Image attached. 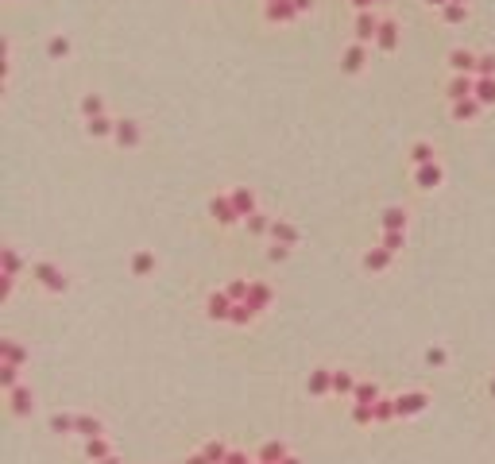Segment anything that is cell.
<instances>
[{
	"label": "cell",
	"mask_w": 495,
	"mask_h": 464,
	"mask_svg": "<svg viewBox=\"0 0 495 464\" xmlns=\"http://www.w3.org/2000/svg\"><path fill=\"white\" fill-rule=\"evenodd\" d=\"M0 263H4V275H23V256H20V248H0Z\"/></svg>",
	"instance_id": "cell-36"
},
{
	"label": "cell",
	"mask_w": 495,
	"mask_h": 464,
	"mask_svg": "<svg viewBox=\"0 0 495 464\" xmlns=\"http://www.w3.org/2000/svg\"><path fill=\"white\" fill-rule=\"evenodd\" d=\"M352 4V12H368V8H376V0H349Z\"/></svg>",
	"instance_id": "cell-50"
},
{
	"label": "cell",
	"mask_w": 495,
	"mask_h": 464,
	"mask_svg": "<svg viewBox=\"0 0 495 464\" xmlns=\"http://www.w3.org/2000/svg\"><path fill=\"white\" fill-rule=\"evenodd\" d=\"M387 4H391V0H376V8H387Z\"/></svg>",
	"instance_id": "cell-55"
},
{
	"label": "cell",
	"mask_w": 495,
	"mask_h": 464,
	"mask_svg": "<svg viewBox=\"0 0 495 464\" xmlns=\"http://www.w3.org/2000/svg\"><path fill=\"white\" fill-rule=\"evenodd\" d=\"M445 97H449V105H453V101H465V97H476V74H453V78L445 81Z\"/></svg>",
	"instance_id": "cell-19"
},
{
	"label": "cell",
	"mask_w": 495,
	"mask_h": 464,
	"mask_svg": "<svg viewBox=\"0 0 495 464\" xmlns=\"http://www.w3.org/2000/svg\"><path fill=\"white\" fill-rule=\"evenodd\" d=\"M263 4H267V0H263Z\"/></svg>",
	"instance_id": "cell-58"
},
{
	"label": "cell",
	"mask_w": 495,
	"mask_h": 464,
	"mask_svg": "<svg viewBox=\"0 0 495 464\" xmlns=\"http://www.w3.org/2000/svg\"><path fill=\"white\" fill-rule=\"evenodd\" d=\"M78 437H81V441H89V437H105V422H101L97 414L78 410Z\"/></svg>",
	"instance_id": "cell-29"
},
{
	"label": "cell",
	"mask_w": 495,
	"mask_h": 464,
	"mask_svg": "<svg viewBox=\"0 0 495 464\" xmlns=\"http://www.w3.org/2000/svg\"><path fill=\"white\" fill-rule=\"evenodd\" d=\"M368 62H371V47L368 43H356V39L344 43V50H340V74L360 78V74L368 70Z\"/></svg>",
	"instance_id": "cell-2"
},
{
	"label": "cell",
	"mask_w": 495,
	"mask_h": 464,
	"mask_svg": "<svg viewBox=\"0 0 495 464\" xmlns=\"http://www.w3.org/2000/svg\"><path fill=\"white\" fill-rule=\"evenodd\" d=\"M398 403V418H418V414H426L429 410V391H422V387H414V391H402V395H395Z\"/></svg>",
	"instance_id": "cell-10"
},
{
	"label": "cell",
	"mask_w": 495,
	"mask_h": 464,
	"mask_svg": "<svg viewBox=\"0 0 495 464\" xmlns=\"http://www.w3.org/2000/svg\"><path fill=\"white\" fill-rule=\"evenodd\" d=\"M70 50H74V43H70L66 35H50V39H47V59L50 62H66Z\"/></svg>",
	"instance_id": "cell-37"
},
{
	"label": "cell",
	"mask_w": 495,
	"mask_h": 464,
	"mask_svg": "<svg viewBox=\"0 0 495 464\" xmlns=\"http://www.w3.org/2000/svg\"><path fill=\"white\" fill-rule=\"evenodd\" d=\"M306 391L313 399H333V367H325V364L313 367L310 379H306Z\"/></svg>",
	"instance_id": "cell-15"
},
{
	"label": "cell",
	"mask_w": 495,
	"mask_h": 464,
	"mask_svg": "<svg viewBox=\"0 0 495 464\" xmlns=\"http://www.w3.org/2000/svg\"><path fill=\"white\" fill-rule=\"evenodd\" d=\"M267 244H271V240H267ZM291 256H294V248H287V244H271L267 248V259H271V263H287Z\"/></svg>",
	"instance_id": "cell-45"
},
{
	"label": "cell",
	"mask_w": 495,
	"mask_h": 464,
	"mask_svg": "<svg viewBox=\"0 0 495 464\" xmlns=\"http://www.w3.org/2000/svg\"><path fill=\"white\" fill-rule=\"evenodd\" d=\"M275 287L271 283H263V279H252V287H248V298H244V302H252L255 310H260V314H267V310L275 306Z\"/></svg>",
	"instance_id": "cell-18"
},
{
	"label": "cell",
	"mask_w": 495,
	"mask_h": 464,
	"mask_svg": "<svg viewBox=\"0 0 495 464\" xmlns=\"http://www.w3.org/2000/svg\"><path fill=\"white\" fill-rule=\"evenodd\" d=\"M349 418H352V425H360V430L376 425V410H371L368 403H349Z\"/></svg>",
	"instance_id": "cell-39"
},
{
	"label": "cell",
	"mask_w": 495,
	"mask_h": 464,
	"mask_svg": "<svg viewBox=\"0 0 495 464\" xmlns=\"http://www.w3.org/2000/svg\"><path fill=\"white\" fill-rule=\"evenodd\" d=\"M376 244H383L387 248V252H402V248H407V232H398V228H379V240Z\"/></svg>",
	"instance_id": "cell-40"
},
{
	"label": "cell",
	"mask_w": 495,
	"mask_h": 464,
	"mask_svg": "<svg viewBox=\"0 0 495 464\" xmlns=\"http://www.w3.org/2000/svg\"><path fill=\"white\" fill-rule=\"evenodd\" d=\"M202 453L209 456V461H213V464H224V456L233 453V445L224 441V437H209V441L202 445Z\"/></svg>",
	"instance_id": "cell-38"
},
{
	"label": "cell",
	"mask_w": 495,
	"mask_h": 464,
	"mask_svg": "<svg viewBox=\"0 0 495 464\" xmlns=\"http://www.w3.org/2000/svg\"><path fill=\"white\" fill-rule=\"evenodd\" d=\"M28 275L31 283L39 290H47V294H66L74 283H70V271L66 267H59L55 259H35V263H28Z\"/></svg>",
	"instance_id": "cell-1"
},
{
	"label": "cell",
	"mask_w": 495,
	"mask_h": 464,
	"mask_svg": "<svg viewBox=\"0 0 495 464\" xmlns=\"http://www.w3.org/2000/svg\"><path fill=\"white\" fill-rule=\"evenodd\" d=\"M128 271H132V279H151L159 271V259L151 248H136L132 252V259H128Z\"/></svg>",
	"instance_id": "cell-14"
},
{
	"label": "cell",
	"mask_w": 495,
	"mask_h": 464,
	"mask_svg": "<svg viewBox=\"0 0 495 464\" xmlns=\"http://www.w3.org/2000/svg\"><path fill=\"white\" fill-rule=\"evenodd\" d=\"M0 360H4V364L28 367V364H31V348L20 345V341H12V336H4V341H0Z\"/></svg>",
	"instance_id": "cell-21"
},
{
	"label": "cell",
	"mask_w": 495,
	"mask_h": 464,
	"mask_svg": "<svg viewBox=\"0 0 495 464\" xmlns=\"http://www.w3.org/2000/svg\"><path fill=\"white\" fill-rule=\"evenodd\" d=\"M422 360H426V367H434V372H441V367H449V348H445V345H429Z\"/></svg>",
	"instance_id": "cell-42"
},
{
	"label": "cell",
	"mask_w": 495,
	"mask_h": 464,
	"mask_svg": "<svg viewBox=\"0 0 495 464\" xmlns=\"http://www.w3.org/2000/svg\"><path fill=\"white\" fill-rule=\"evenodd\" d=\"M113 148L120 151H139L144 148V124L139 120H117V132H113Z\"/></svg>",
	"instance_id": "cell-7"
},
{
	"label": "cell",
	"mask_w": 495,
	"mask_h": 464,
	"mask_svg": "<svg viewBox=\"0 0 495 464\" xmlns=\"http://www.w3.org/2000/svg\"><path fill=\"white\" fill-rule=\"evenodd\" d=\"M302 16L298 8H294V0H267L263 4V23L267 28H294Z\"/></svg>",
	"instance_id": "cell-3"
},
{
	"label": "cell",
	"mask_w": 495,
	"mask_h": 464,
	"mask_svg": "<svg viewBox=\"0 0 495 464\" xmlns=\"http://www.w3.org/2000/svg\"><path fill=\"white\" fill-rule=\"evenodd\" d=\"M271 244H287V248H298L302 244V228L294 225V221H287V217H275V225H271Z\"/></svg>",
	"instance_id": "cell-16"
},
{
	"label": "cell",
	"mask_w": 495,
	"mask_h": 464,
	"mask_svg": "<svg viewBox=\"0 0 495 464\" xmlns=\"http://www.w3.org/2000/svg\"><path fill=\"white\" fill-rule=\"evenodd\" d=\"M81 453H86L89 464H101L105 456L117 453V445L108 441V434H105V437H89V441H81Z\"/></svg>",
	"instance_id": "cell-23"
},
{
	"label": "cell",
	"mask_w": 495,
	"mask_h": 464,
	"mask_svg": "<svg viewBox=\"0 0 495 464\" xmlns=\"http://www.w3.org/2000/svg\"><path fill=\"white\" fill-rule=\"evenodd\" d=\"M20 383H23V367L20 364H4V360H0V387L12 391V387H20Z\"/></svg>",
	"instance_id": "cell-41"
},
{
	"label": "cell",
	"mask_w": 495,
	"mask_h": 464,
	"mask_svg": "<svg viewBox=\"0 0 495 464\" xmlns=\"http://www.w3.org/2000/svg\"><path fill=\"white\" fill-rule=\"evenodd\" d=\"M271 225H275V217L260 209V213H252V217L244 221L240 228H244V236H252V240H267V236H271Z\"/></svg>",
	"instance_id": "cell-22"
},
{
	"label": "cell",
	"mask_w": 495,
	"mask_h": 464,
	"mask_svg": "<svg viewBox=\"0 0 495 464\" xmlns=\"http://www.w3.org/2000/svg\"><path fill=\"white\" fill-rule=\"evenodd\" d=\"M282 464H306V461H302V456H294V453H291V456H287V461H282Z\"/></svg>",
	"instance_id": "cell-53"
},
{
	"label": "cell",
	"mask_w": 495,
	"mask_h": 464,
	"mask_svg": "<svg viewBox=\"0 0 495 464\" xmlns=\"http://www.w3.org/2000/svg\"><path fill=\"white\" fill-rule=\"evenodd\" d=\"M50 434L59 437H78V414H50Z\"/></svg>",
	"instance_id": "cell-34"
},
{
	"label": "cell",
	"mask_w": 495,
	"mask_h": 464,
	"mask_svg": "<svg viewBox=\"0 0 495 464\" xmlns=\"http://www.w3.org/2000/svg\"><path fill=\"white\" fill-rule=\"evenodd\" d=\"M294 8H298V16H310L318 8V0H294Z\"/></svg>",
	"instance_id": "cell-48"
},
{
	"label": "cell",
	"mask_w": 495,
	"mask_h": 464,
	"mask_svg": "<svg viewBox=\"0 0 495 464\" xmlns=\"http://www.w3.org/2000/svg\"><path fill=\"white\" fill-rule=\"evenodd\" d=\"M205 209H209V221H213L217 228H236V225H240L236 205H233V198H229V190H224V194H213Z\"/></svg>",
	"instance_id": "cell-5"
},
{
	"label": "cell",
	"mask_w": 495,
	"mask_h": 464,
	"mask_svg": "<svg viewBox=\"0 0 495 464\" xmlns=\"http://www.w3.org/2000/svg\"><path fill=\"white\" fill-rule=\"evenodd\" d=\"M248 287H252V279H229V283H224V290H229L233 302H244V298H248Z\"/></svg>",
	"instance_id": "cell-44"
},
{
	"label": "cell",
	"mask_w": 495,
	"mask_h": 464,
	"mask_svg": "<svg viewBox=\"0 0 495 464\" xmlns=\"http://www.w3.org/2000/svg\"><path fill=\"white\" fill-rule=\"evenodd\" d=\"M422 163H437V148L429 139H414L410 143V167H422Z\"/></svg>",
	"instance_id": "cell-31"
},
{
	"label": "cell",
	"mask_w": 495,
	"mask_h": 464,
	"mask_svg": "<svg viewBox=\"0 0 495 464\" xmlns=\"http://www.w3.org/2000/svg\"><path fill=\"white\" fill-rule=\"evenodd\" d=\"M101 464H124V456H120V453H113V456H105Z\"/></svg>",
	"instance_id": "cell-52"
},
{
	"label": "cell",
	"mask_w": 495,
	"mask_h": 464,
	"mask_svg": "<svg viewBox=\"0 0 495 464\" xmlns=\"http://www.w3.org/2000/svg\"><path fill=\"white\" fill-rule=\"evenodd\" d=\"M182 464H213V461H209V456H205L202 449H197V453H190V456H186Z\"/></svg>",
	"instance_id": "cell-49"
},
{
	"label": "cell",
	"mask_w": 495,
	"mask_h": 464,
	"mask_svg": "<svg viewBox=\"0 0 495 464\" xmlns=\"http://www.w3.org/2000/svg\"><path fill=\"white\" fill-rule=\"evenodd\" d=\"M487 395H492V399H495V376H492V379H487Z\"/></svg>",
	"instance_id": "cell-54"
},
{
	"label": "cell",
	"mask_w": 495,
	"mask_h": 464,
	"mask_svg": "<svg viewBox=\"0 0 495 464\" xmlns=\"http://www.w3.org/2000/svg\"><path fill=\"white\" fill-rule=\"evenodd\" d=\"M224 464H252V456L244 453V449H236V445H233V453L224 456Z\"/></svg>",
	"instance_id": "cell-47"
},
{
	"label": "cell",
	"mask_w": 495,
	"mask_h": 464,
	"mask_svg": "<svg viewBox=\"0 0 495 464\" xmlns=\"http://www.w3.org/2000/svg\"><path fill=\"white\" fill-rule=\"evenodd\" d=\"M468 16H472V4H445V8L437 12V20L445 23V28H460V23H468Z\"/></svg>",
	"instance_id": "cell-28"
},
{
	"label": "cell",
	"mask_w": 495,
	"mask_h": 464,
	"mask_svg": "<svg viewBox=\"0 0 495 464\" xmlns=\"http://www.w3.org/2000/svg\"><path fill=\"white\" fill-rule=\"evenodd\" d=\"M449 4H472V0H449Z\"/></svg>",
	"instance_id": "cell-57"
},
{
	"label": "cell",
	"mask_w": 495,
	"mask_h": 464,
	"mask_svg": "<svg viewBox=\"0 0 495 464\" xmlns=\"http://www.w3.org/2000/svg\"><path fill=\"white\" fill-rule=\"evenodd\" d=\"M476 97L484 109H495V78H476Z\"/></svg>",
	"instance_id": "cell-43"
},
{
	"label": "cell",
	"mask_w": 495,
	"mask_h": 464,
	"mask_svg": "<svg viewBox=\"0 0 495 464\" xmlns=\"http://www.w3.org/2000/svg\"><path fill=\"white\" fill-rule=\"evenodd\" d=\"M410 182H414L418 194H434V190H441V182H445V167H441V163L410 167Z\"/></svg>",
	"instance_id": "cell-4"
},
{
	"label": "cell",
	"mask_w": 495,
	"mask_h": 464,
	"mask_svg": "<svg viewBox=\"0 0 495 464\" xmlns=\"http://www.w3.org/2000/svg\"><path fill=\"white\" fill-rule=\"evenodd\" d=\"M260 317H263V314L252 306V302H236V306H233V317H229V325H233V329H252Z\"/></svg>",
	"instance_id": "cell-26"
},
{
	"label": "cell",
	"mask_w": 495,
	"mask_h": 464,
	"mask_svg": "<svg viewBox=\"0 0 495 464\" xmlns=\"http://www.w3.org/2000/svg\"><path fill=\"white\" fill-rule=\"evenodd\" d=\"M379 395H383V391H379V383H376V379H360L349 403H368V406H376V399H379Z\"/></svg>",
	"instance_id": "cell-35"
},
{
	"label": "cell",
	"mask_w": 495,
	"mask_h": 464,
	"mask_svg": "<svg viewBox=\"0 0 495 464\" xmlns=\"http://www.w3.org/2000/svg\"><path fill=\"white\" fill-rule=\"evenodd\" d=\"M476 78H495V54H480V62H476Z\"/></svg>",
	"instance_id": "cell-46"
},
{
	"label": "cell",
	"mask_w": 495,
	"mask_h": 464,
	"mask_svg": "<svg viewBox=\"0 0 495 464\" xmlns=\"http://www.w3.org/2000/svg\"><path fill=\"white\" fill-rule=\"evenodd\" d=\"M229 198H233V205H236V217H240V225L252 217V213H260V198H255L252 186H233V190H229Z\"/></svg>",
	"instance_id": "cell-13"
},
{
	"label": "cell",
	"mask_w": 495,
	"mask_h": 464,
	"mask_svg": "<svg viewBox=\"0 0 495 464\" xmlns=\"http://www.w3.org/2000/svg\"><path fill=\"white\" fill-rule=\"evenodd\" d=\"M449 117H453L456 124H476V120L484 117V105H480V97L453 101V105H449Z\"/></svg>",
	"instance_id": "cell-17"
},
{
	"label": "cell",
	"mask_w": 495,
	"mask_h": 464,
	"mask_svg": "<svg viewBox=\"0 0 495 464\" xmlns=\"http://www.w3.org/2000/svg\"><path fill=\"white\" fill-rule=\"evenodd\" d=\"M445 62H449V70L453 74H476V62H480V54L476 50H468V47H453L445 54Z\"/></svg>",
	"instance_id": "cell-20"
},
{
	"label": "cell",
	"mask_w": 495,
	"mask_h": 464,
	"mask_svg": "<svg viewBox=\"0 0 495 464\" xmlns=\"http://www.w3.org/2000/svg\"><path fill=\"white\" fill-rule=\"evenodd\" d=\"M252 464H271V461H260V456H252Z\"/></svg>",
	"instance_id": "cell-56"
},
{
	"label": "cell",
	"mask_w": 495,
	"mask_h": 464,
	"mask_svg": "<svg viewBox=\"0 0 495 464\" xmlns=\"http://www.w3.org/2000/svg\"><path fill=\"white\" fill-rule=\"evenodd\" d=\"M360 267H364L368 275H387L391 267H395V252H387L383 244H376V248H368V252L360 256Z\"/></svg>",
	"instance_id": "cell-11"
},
{
	"label": "cell",
	"mask_w": 495,
	"mask_h": 464,
	"mask_svg": "<svg viewBox=\"0 0 495 464\" xmlns=\"http://www.w3.org/2000/svg\"><path fill=\"white\" fill-rule=\"evenodd\" d=\"M398 43H402V28H398V20H391V16H383V23H379V35L371 47L383 50V54H395Z\"/></svg>",
	"instance_id": "cell-12"
},
{
	"label": "cell",
	"mask_w": 495,
	"mask_h": 464,
	"mask_svg": "<svg viewBox=\"0 0 495 464\" xmlns=\"http://www.w3.org/2000/svg\"><path fill=\"white\" fill-rule=\"evenodd\" d=\"M356 383H360L356 372H349V367H333V399H352Z\"/></svg>",
	"instance_id": "cell-24"
},
{
	"label": "cell",
	"mask_w": 495,
	"mask_h": 464,
	"mask_svg": "<svg viewBox=\"0 0 495 464\" xmlns=\"http://www.w3.org/2000/svg\"><path fill=\"white\" fill-rule=\"evenodd\" d=\"M422 4H426V8H434V12H441L449 4V0H422Z\"/></svg>",
	"instance_id": "cell-51"
},
{
	"label": "cell",
	"mask_w": 495,
	"mask_h": 464,
	"mask_svg": "<svg viewBox=\"0 0 495 464\" xmlns=\"http://www.w3.org/2000/svg\"><path fill=\"white\" fill-rule=\"evenodd\" d=\"M379 23H383V16H379L376 8H368V12H356L352 16V39L356 43H376V35H379Z\"/></svg>",
	"instance_id": "cell-8"
},
{
	"label": "cell",
	"mask_w": 495,
	"mask_h": 464,
	"mask_svg": "<svg viewBox=\"0 0 495 464\" xmlns=\"http://www.w3.org/2000/svg\"><path fill=\"white\" fill-rule=\"evenodd\" d=\"M78 112H81V120L105 117V97H101V93H81V101H78Z\"/></svg>",
	"instance_id": "cell-33"
},
{
	"label": "cell",
	"mask_w": 495,
	"mask_h": 464,
	"mask_svg": "<svg viewBox=\"0 0 495 464\" xmlns=\"http://www.w3.org/2000/svg\"><path fill=\"white\" fill-rule=\"evenodd\" d=\"M255 456H260V461H271V464H282L291 456V445L287 441H263L260 449H255Z\"/></svg>",
	"instance_id": "cell-30"
},
{
	"label": "cell",
	"mask_w": 495,
	"mask_h": 464,
	"mask_svg": "<svg viewBox=\"0 0 495 464\" xmlns=\"http://www.w3.org/2000/svg\"><path fill=\"white\" fill-rule=\"evenodd\" d=\"M233 298H229V290L224 287H217V290H209L205 294V302H202V310H205V317L209 321H221V325H229V317H233Z\"/></svg>",
	"instance_id": "cell-6"
},
{
	"label": "cell",
	"mask_w": 495,
	"mask_h": 464,
	"mask_svg": "<svg viewBox=\"0 0 495 464\" xmlns=\"http://www.w3.org/2000/svg\"><path fill=\"white\" fill-rule=\"evenodd\" d=\"M4 399H8V414L12 418H31L35 414V391H31V383H20V387H12V391H4Z\"/></svg>",
	"instance_id": "cell-9"
},
{
	"label": "cell",
	"mask_w": 495,
	"mask_h": 464,
	"mask_svg": "<svg viewBox=\"0 0 495 464\" xmlns=\"http://www.w3.org/2000/svg\"><path fill=\"white\" fill-rule=\"evenodd\" d=\"M379 228H398V232H407V228H410L407 205H387L383 213H379Z\"/></svg>",
	"instance_id": "cell-25"
},
{
	"label": "cell",
	"mask_w": 495,
	"mask_h": 464,
	"mask_svg": "<svg viewBox=\"0 0 495 464\" xmlns=\"http://www.w3.org/2000/svg\"><path fill=\"white\" fill-rule=\"evenodd\" d=\"M371 410H376V425H391V422L398 418V403H395L391 395H379Z\"/></svg>",
	"instance_id": "cell-32"
},
{
	"label": "cell",
	"mask_w": 495,
	"mask_h": 464,
	"mask_svg": "<svg viewBox=\"0 0 495 464\" xmlns=\"http://www.w3.org/2000/svg\"><path fill=\"white\" fill-rule=\"evenodd\" d=\"M113 132H117V120L108 117H93V120H86V136L89 139H108V143H113Z\"/></svg>",
	"instance_id": "cell-27"
}]
</instances>
